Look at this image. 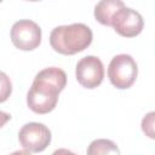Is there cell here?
<instances>
[{
    "instance_id": "2",
    "label": "cell",
    "mask_w": 155,
    "mask_h": 155,
    "mask_svg": "<svg viewBox=\"0 0 155 155\" xmlns=\"http://www.w3.org/2000/svg\"><path fill=\"white\" fill-rule=\"evenodd\" d=\"M93 39L90 27L84 23H73L69 25H59L52 29L50 34L51 47L65 56H71L87 48Z\"/></svg>"
},
{
    "instance_id": "1",
    "label": "cell",
    "mask_w": 155,
    "mask_h": 155,
    "mask_svg": "<svg viewBox=\"0 0 155 155\" xmlns=\"http://www.w3.org/2000/svg\"><path fill=\"white\" fill-rule=\"evenodd\" d=\"M67 85V74L57 67L40 70L27 93V104L36 114L52 111L58 102L59 93Z\"/></svg>"
},
{
    "instance_id": "14",
    "label": "cell",
    "mask_w": 155,
    "mask_h": 155,
    "mask_svg": "<svg viewBox=\"0 0 155 155\" xmlns=\"http://www.w3.org/2000/svg\"><path fill=\"white\" fill-rule=\"evenodd\" d=\"M10 155H30V153L27 151V150H17V151H13Z\"/></svg>"
},
{
    "instance_id": "13",
    "label": "cell",
    "mask_w": 155,
    "mask_h": 155,
    "mask_svg": "<svg viewBox=\"0 0 155 155\" xmlns=\"http://www.w3.org/2000/svg\"><path fill=\"white\" fill-rule=\"evenodd\" d=\"M51 155H76L75 153H73V151H70V150H68V149H57V150H54Z\"/></svg>"
},
{
    "instance_id": "12",
    "label": "cell",
    "mask_w": 155,
    "mask_h": 155,
    "mask_svg": "<svg viewBox=\"0 0 155 155\" xmlns=\"http://www.w3.org/2000/svg\"><path fill=\"white\" fill-rule=\"evenodd\" d=\"M10 120H11V115H10L8 113H5V111H1V110H0V128H1L4 125H6Z\"/></svg>"
},
{
    "instance_id": "8",
    "label": "cell",
    "mask_w": 155,
    "mask_h": 155,
    "mask_svg": "<svg viewBox=\"0 0 155 155\" xmlns=\"http://www.w3.org/2000/svg\"><path fill=\"white\" fill-rule=\"evenodd\" d=\"M125 4L120 0H102L94 6V18L103 25H109L111 23V18Z\"/></svg>"
},
{
    "instance_id": "3",
    "label": "cell",
    "mask_w": 155,
    "mask_h": 155,
    "mask_svg": "<svg viewBox=\"0 0 155 155\" xmlns=\"http://www.w3.org/2000/svg\"><path fill=\"white\" fill-rule=\"evenodd\" d=\"M138 75V67L132 56L121 53L113 57L108 67V78L119 90L130 88Z\"/></svg>"
},
{
    "instance_id": "7",
    "label": "cell",
    "mask_w": 155,
    "mask_h": 155,
    "mask_svg": "<svg viewBox=\"0 0 155 155\" xmlns=\"http://www.w3.org/2000/svg\"><path fill=\"white\" fill-rule=\"evenodd\" d=\"M110 27H113L114 30L121 36L134 38L142 33L144 21L138 11L125 5L117 12H115L111 18Z\"/></svg>"
},
{
    "instance_id": "5",
    "label": "cell",
    "mask_w": 155,
    "mask_h": 155,
    "mask_svg": "<svg viewBox=\"0 0 155 155\" xmlns=\"http://www.w3.org/2000/svg\"><path fill=\"white\" fill-rule=\"evenodd\" d=\"M11 41L22 51L35 50L41 42V28L30 19H19L11 28Z\"/></svg>"
},
{
    "instance_id": "6",
    "label": "cell",
    "mask_w": 155,
    "mask_h": 155,
    "mask_svg": "<svg viewBox=\"0 0 155 155\" xmlns=\"http://www.w3.org/2000/svg\"><path fill=\"white\" fill-rule=\"evenodd\" d=\"M75 78L85 88L98 87L104 78V67L102 61L96 56H86L81 58L75 68Z\"/></svg>"
},
{
    "instance_id": "11",
    "label": "cell",
    "mask_w": 155,
    "mask_h": 155,
    "mask_svg": "<svg viewBox=\"0 0 155 155\" xmlns=\"http://www.w3.org/2000/svg\"><path fill=\"white\" fill-rule=\"evenodd\" d=\"M154 116H155V113L154 111H150L142 120V130L151 139L155 137L154 136Z\"/></svg>"
},
{
    "instance_id": "9",
    "label": "cell",
    "mask_w": 155,
    "mask_h": 155,
    "mask_svg": "<svg viewBox=\"0 0 155 155\" xmlns=\"http://www.w3.org/2000/svg\"><path fill=\"white\" fill-rule=\"evenodd\" d=\"M87 155H120V149L113 140L98 138L87 147Z\"/></svg>"
},
{
    "instance_id": "4",
    "label": "cell",
    "mask_w": 155,
    "mask_h": 155,
    "mask_svg": "<svg viewBox=\"0 0 155 155\" xmlns=\"http://www.w3.org/2000/svg\"><path fill=\"white\" fill-rule=\"evenodd\" d=\"M18 140L24 150L40 153L51 143V131L41 122H28L19 130Z\"/></svg>"
},
{
    "instance_id": "10",
    "label": "cell",
    "mask_w": 155,
    "mask_h": 155,
    "mask_svg": "<svg viewBox=\"0 0 155 155\" xmlns=\"http://www.w3.org/2000/svg\"><path fill=\"white\" fill-rule=\"evenodd\" d=\"M12 92V84L10 78L4 73L0 71V103H4L8 99Z\"/></svg>"
}]
</instances>
